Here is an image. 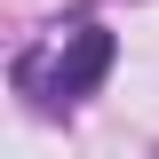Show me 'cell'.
Here are the masks:
<instances>
[{"instance_id":"6da1fadb","label":"cell","mask_w":159,"mask_h":159,"mask_svg":"<svg viewBox=\"0 0 159 159\" xmlns=\"http://www.w3.org/2000/svg\"><path fill=\"white\" fill-rule=\"evenodd\" d=\"M111 56H119V40L103 32V24H80L72 40H64V56H56V80H48V96H96V80L111 72Z\"/></svg>"}]
</instances>
